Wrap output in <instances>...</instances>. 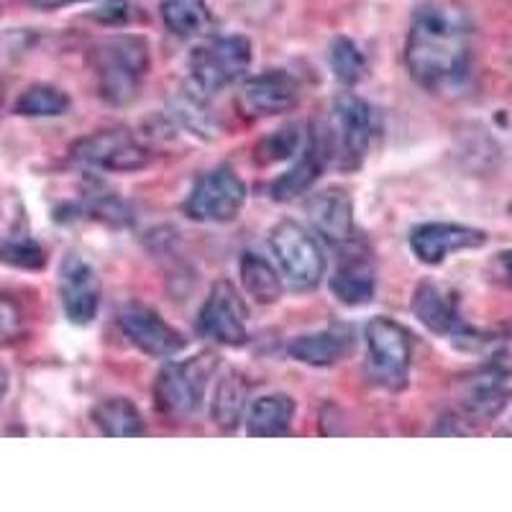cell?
Segmentation results:
<instances>
[{
    "label": "cell",
    "instance_id": "8992f818",
    "mask_svg": "<svg viewBox=\"0 0 512 512\" xmlns=\"http://www.w3.org/2000/svg\"><path fill=\"white\" fill-rule=\"evenodd\" d=\"M274 256L280 262L285 280L292 290H313L326 272V256L318 239L308 228L295 221H282L272 228L269 236Z\"/></svg>",
    "mask_w": 512,
    "mask_h": 512
},
{
    "label": "cell",
    "instance_id": "e0dca14e",
    "mask_svg": "<svg viewBox=\"0 0 512 512\" xmlns=\"http://www.w3.org/2000/svg\"><path fill=\"white\" fill-rule=\"evenodd\" d=\"M374 287H377V280H374L372 264L359 254L349 256L331 277V292L349 308L372 303Z\"/></svg>",
    "mask_w": 512,
    "mask_h": 512
},
{
    "label": "cell",
    "instance_id": "277c9868",
    "mask_svg": "<svg viewBox=\"0 0 512 512\" xmlns=\"http://www.w3.org/2000/svg\"><path fill=\"white\" fill-rule=\"evenodd\" d=\"M218 361L213 354L192 356L187 361H175L159 372L157 384H154V400L157 408L167 418L180 420L192 415L200 408L205 397L208 379L216 372Z\"/></svg>",
    "mask_w": 512,
    "mask_h": 512
},
{
    "label": "cell",
    "instance_id": "d6a6232c",
    "mask_svg": "<svg viewBox=\"0 0 512 512\" xmlns=\"http://www.w3.org/2000/svg\"><path fill=\"white\" fill-rule=\"evenodd\" d=\"M6 390H8V372L3 367H0V400H3Z\"/></svg>",
    "mask_w": 512,
    "mask_h": 512
},
{
    "label": "cell",
    "instance_id": "83f0119b",
    "mask_svg": "<svg viewBox=\"0 0 512 512\" xmlns=\"http://www.w3.org/2000/svg\"><path fill=\"white\" fill-rule=\"evenodd\" d=\"M6 259L11 264H18V267H41L44 264V254H41L39 244L29 239H21V241H13L11 246L6 249Z\"/></svg>",
    "mask_w": 512,
    "mask_h": 512
},
{
    "label": "cell",
    "instance_id": "ac0fdd59",
    "mask_svg": "<svg viewBox=\"0 0 512 512\" xmlns=\"http://www.w3.org/2000/svg\"><path fill=\"white\" fill-rule=\"evenodd\" d=\"M295 418V400L287 395H264L254 400L246 418V433L251 438H277L290 433Z\"/></svg>",
    "mask_w": 512,
    "mask_h": 512
},
{
    "label": "cell",
    "instance_id": "2e32d148",
    "mask_svg": "<svg viewBox=\"0 0 512 512\" xmlns=\"http://www.w3.org/2000/svg\"><path fill=\"white\" fill-rule=\"evenodd\" d=\"M413 313L428 331L438 333V336H469V326L461 318L456 300L448 292H443L438 285H433V282H423L415 290Z\"/></svg>",
    "mask_w": 512,
    "mask_h": 512
},
{
    "label": "cell",
    "instance_id": "ffe728a7",
    "mask_svg": "<svg viewBox=\"0 0 512 512\" xmlns=\"http://www.w3.org/2000/svg\"><path fill=\"white\" fill-rule=\"evenodd\" d=\"M93 423L108 438L144 436L146 425L139 408L126 397H108L93 408Z\"/></svg>",
    "mask_w": 512,
    "mask_h": 512
},
{
    "label": "cell",
    "instance_id": "ba28073f",
    "mask_svg": "<svg viewBox=\"0 0 512 512\" xmlns=\"http://www.w3.org/2000/svg\"><path fill=\"white\" fill-rule=\"evenodd\" d=\"M246 203V185L236 172L218 167L192 187L185 203L187 218L200 223H231Z\"/></svg>",
    "mask_w": 512,
    "mask_h": 512
},
{
    "label": "cell",
    "instance_id": "f546056e",
    "mask_svg": "<svg viewBox=\"0 0 512 512\" xmlns=\"http://www.w3.org/2000/svg\"><path fill=\"white\" fill-rule=\"evenodd\" d=\"M128 11H131V6H128L126 0H108V3H103V6L98 8L95 16H98L100 21H108V24H123V21L131 18Z\"/></svg>",
    "mask_w": 512,
    "mask_h": 512
},
{
    "label": "cell",
    "instance_id": "30bf717a",
    "mask_svg": "<svg viewBox=\"0 0 512 512\" xmlns=\"http://www.w3.org/2000/svg\"><path fill=\"white\" fill-rule=\"evenodd\" d=\"M198 326L205 338L221 346H244L249 341L246 310L233 285L228 282L213 285L203 310H200Z\"/></svg>",
    "mask_w": 512,
    "mask_h": 512
},
{
    "label": "cell",
    "instance_id": "5bb4252c",
    "mask_svg": "<svg viewBox=\"0 0 512 512\" xmlns=\"http://www.w3.org/2000/svg\"><path fill=\"white\" fill-rule=\"evenodd\" d=\"M300 100V85L285 70H267L246 80L241 90V108L246 116H280L295 108Z\"/></svg>",
    "mask_w": 512,
    "mask_h": 512
},
{
    "label": "cell",
    "instance_id": "1f68e13d",
    "mask_svg": "<svg viewBox=\"0 0 512 512\" xmlns=\"http://www.w3.org/2000/svg\"><path fill=\"white\" fill-rule=\"evenodd\" d=\"M29 3L36 8H62L70 6V3H77V0H29Z\"/></svg>",
    "mask_w": 512,
    "mask_h": 512
},
{
    "label": "cell",
    "instance_id": "9c48e42d",
    "mask_svg": "<svg viewBox=\"0 0 512 512\" xmlns=\"http://www.w3.org/2000/svg\"><path fill=\"white\" fill-rule=\"evenodd\" d=\"M72 159L82 167L103 169V172H136L149 164V149L136 141L128 131L113 128L90 134L72 146Z\"/></svg>",
    "mask_w": 512,
    "mask_h": 512
},
{
    "label": "cell",
    "instance_id": "603a6c76",
    "mask_svg": "<svg viewBox=\"0 0 512 512\" xmlns=\"http://www.w3.org/2000/svg\"><path fill=\"white\" fill-rule=\"evenodd\" d=\"M164 26L180 39L203 34L210 26V11L205 0H162Z\"/></svg>",
    "mask_w": 512,
    "mask_h": 512
},
{
    "label": "cell",
    "instance_id": "836d02e7",
    "mask_svg": "<svg viewBox=\"0 0 512 512\" xmlns=\"http://www.w3.org/2000/svg\"><path fill=\"white\" fill-rule=\"evenodd\" d=\"M0 108H3V88H0Z\"/></svg>",
    "mask_w": 512,
    "mask_h": 512
},
{
    "label": "cell",
    "instance_id": "8fae6325",
    "mask_svg": "<svg viewBox=\"0 0 512 512\" xmlns=\"http://www.w3.org/2000/svg\"><path fill=\"white\" fill-rule=\"evenodd\" d=\"M100 277L82 256L70 254L59 269V297L64 315L75 326H88L100 310Z\"/></svg>",
    "mask_w": 512,
    "mask_h": 512
},
{
    "label": "cell",
    "instance_id": "f1b7e54d",
    "mask_svg": "<svg viewBox=\"0 0 512 512\" xmlns=\"http://www.w3.org/2000/svg\"><path fill=\"white\" fill-rule=\"evenodd\" d=\"M18 328H21V313H18L16 303L0 292V344L11 341L18 333Z\"/></svg>",
    "mask_w": 512,
    "mask_h": 512
},
{
    "label": "cell",
    "instance_id": "44dd1931",
    "mask_svg": "<svg viewBox=\"0 0 512 512\" xmlns=\"http://www.w3.org/2000/svg\"><path fill=\"white\" fill-rule=\"evenodd\" d=\"M349 351V338L338 331H320L297 336L290 344V356L308 367H333Z\"/></svg>",
    "mask_w": 512,
    "mask_h": 512
},
{
    "label": "cell",
    "instance_id": "d6986e66",
    "mask_svg": "<svg viewBox=\"0 0 512 512\" xmlns=\"http://www.w3.org/2000/svg\"><path fill=\"white\" fill-rule=\"evenodd\" d=\"M326 162L328 157H326V149H323V141H320L318 134H310V141L308 146H305L303 159H300V162L287 172V175H282L280 180L274 182L272 198L285 203V200H292L297 198V195L308 192L310 187H313V182L318 180L320 172H323Z\"/></svg>",
    "mask_w": 512,
    "mask_h": 512
},
{
    "label": "cell",
    "instance_id": "6da1fadb",
    "mask_svg": "<svg viewBox=\"0 0 512 512\" xmlns=\"http://www.w3.org/2000/svg\"><path fill=\"white\" fill-rule=\"evenodd\" d=\"M472 62V21L454 0L420 6L405 41V64L420 88L443 93L461 85Z\"/></svg>",
    "mask_w": 512,
    "mask_h": 512
},
{
    "label": "cell",
    "instance_id": "4dcf8cb0",
    "mask_svg": "<svg viewBox=\"0 0 512 512\" xmlns=\"http://www.w3.org/2000/svg\"><path fill=\"white\" fill-rule=\"evenodd\" d=\"M489 272H492V277H495L497 282L512 285V249L495 254V259L489 264Z\"/></svg>",
    "mask_w": 512,
    "mask_h": 512
},
{
    "label": "cell",
    "instance_id": "d4e9b609",
    "mask_svg": "<svg viewBox=\"0 0 512 512\" xmlns=\"http://www.w3.org/2000/svg\"><path fill=\"white\" fill-rule=\"evenodd\" d=\"M70 108V98L52 85H34L16 103V113L29 118L62 116Z\"/></svg>",
    "mask_w": 512,
    "mask_h": 512
},
{
    "label": "cell",
    "instance_id": "52a82bcc",
    "mask_svg": "<svg viewBox=\"0 0 512 512\" xmlns=\"http://www.w3.org/2000/svg\"><path fill=\"white\" fill-rule=\"evenodd\" d=\"M369 349V374L377 384L400 390L408 382L413 344L410 333L392 318H372L364 328Z\"/></svg>",
    "mask_w": 512,
    "mask_h": 512
},
{
    "label": "cell",
    "instance_id": "5b68a950",
    "mask_svg": "<svg viewBox=\"0 0 512 512\" xmlns=\"http://www.w3.org/2000/svg\"><path fill=\"white\" fill-rule=\"evenodd\" d=\"M251 64V44L244 36H221L200 44L190 54L187 70H190L192 88L200 95H213L228 88L231 82L244 77Z\"/></svg>",
    "mask_w": 512,
    "mask_h": 512
},
{
    "label": "cell",
    "instance_id": "7a4b0ae2",
    "mask_svg": "<svg viewBox=\"0 0 512 512\" xmlns=\"http://www.w3.org/2000/svg\"><path fill=\"white\" fill-rule=\"evenodd\" d=\"M93 67L108 103H131L149 70V47L141 36H111L93 49Z\"/></svg>",
    "mask_w": 512,
    "mask_h": 512
},
{
    "label": "cell",
    "instance_id": "4316f807",
    "mask_svg": "<svg viewBox=\"0 0 512 512\" xmlns=\"http://www.w3.org/2000/svg\"><path fill=\"white\" fill-rule=\"evenodd\" d=\"M297 149H300V128L285 126L280 128V131L267 134L259 144H256V162L259 164L282 162V159H290L292 154H297Z\"/></svg>",
    "mask_w": 512,
    "mask_h": 512
},
{
    "label": "cell",
    "instance_id": "484cf974",
    "mask_svg": "<svg viewBox=\"0 0 512 512\" xmlns=\"http://www.w3.org/2000/svg\"><path fill=\"white\" fill-rule=\"evenodd\" d=\"M328 59H331V70L336 75V80L344 82V85H356L364 77V72H367V57L346 36L333 39Z\"/></svg>",
    "mask_w": 512,
    "mask_h": 512
},
{
    "label": "cell",
    "instance_id": "3957f363",
    "mask_svg": "<svg viewBox=\"0 0 512 512\" xmlns=\"http://www.w3.org/2000/svg\"><path fill=\"white\" fill-rule=\"evenodd\" d=\"M328 162L338 169H356L364 164L372 141V111L356 95H341L331 108L328 123L320 131Z\"/></svg>",
    "mask_w": 512,
    "mask_h": 512
},
{
    "label": "cell",
    "instance_id": "7402d4cb",
    "mask_svg": "<svg viewBox=\"0 0 512 512\" xmlns=\"http://www.w3.org/2000/svg\"><path fill=\"white\" fill-rule=\"evenodd\" d=\"M239 274L244 290L249 292L259 305H274L282 297L280 272H277L264 256L246 251V254L241 256Z\"/></svg>",
    "mask_w": 512,
    "mask_h": 512
},
{
    "label": "cell",
    "instance_id": "7c38bea8",
    "mask_svg": "<svg viewBox=\"0 0 512 512\" xmlns=\"http://www.w3.org/2000/svg\"><path fill=\"white\" fill-rule=\"evenodd\" d=\"M121 331L136 349L154 359H172L185 349V336L146 305H128L123 310Z\"/></svg>",
    "mask_w": 512,
    "mask_h": 512
},
{
    "label": "cell",
    "instance_id": "cb8c5ba5",
    "mask_svg": "<svg viewBox=\"0 0 512 512\" xmlns=\"http://www.w3.org/2000/svg\"><path fill=\"white\" fill-rule=\"evenodd\" d=\"M246 405V382L239 374H226L218 382L216 397H213V420L221 431L231 433L239 425L241 413Z\"/></svg>",
    "mask_w": 512,
    "mask_h": 512
},
{
    "label": "cell",
    "instance_id": "4fadbf2b",
    "mask_svg": "<svg viewBox=\"0 0 512 512\" xmlns=\"http://www.w3.org/2000/svg\"><path fill=\"white\" fill-rule=\"evenodd\" d=\"M487 244V233L461 223H420L410 233V249L423 264H441L448 254L464 249H479Z\"/></svg>",
    "mask_w": 512,
    "mask_h": 512
},
{
    "label": "cell",
    "instance_id": "9a60e30c",
    "mask_svg": "<svg viewBox=\"0 0 512 512\" xmlns=\"http://www.w3.org/2000/svg\"><path fill=\"white\" fill-rule=\"evenodd\" d=\"M308 221L328 244L346 246L354 241V205L349 192L328 187L308 200Z\"/></svg>",
    "mask_w": 512,
    "mask_h": 512
}]
</instances>
